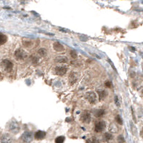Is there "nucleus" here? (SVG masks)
<instances>
[{
  "label": "nucleus",
  "mask_w": 143,
  "mask_h": 143,
  "mask_svg": "<svg viewBox=\"0 0 143 143\" xmlns=\"http://www.w3.org/2000/svg\"><path fill=\"white\" fill-rule=\"evenodd\" d=\"M14 56L17 60H24L27 57V52H26L24 50L19 48L17 50L14 52Z\"/></svg>",
  "instance_id": "nucleus-1"
},
{
  "label": "nucleus",
  "mask_w": 143,
  "mask_h": 143,
  "mask_svg": "<svg viewBox=\"0 0 143 143\" xmlns=\"http://www.w3.org/2000/svg\"><path fill=\"white\" fill-rule=\"evenodd\" d=\"M2 64L4 67L5 70L7 72H11L13 70V67H14V64L12 61H10L8 59H5L2 61Z\"/></svg>",
  "instance_id": "nucleus-2"
},
{
  "label": "nucleus",
  "mask_w": 143,
  "mask_h": 143,
  "mask_svg": "<svg viewBox=\"0 0 143 143\" xmlns=\"http://www.w3.org/2000/svg\"><path fill=\"white\" fill-rule=\"evenodd\" d=\"M106 127V122L103 120L97 121L94 125V130L96 132H101Z\"/></svg>",
  "instance_id": "nucleus-3"
},
{
  "label": "nucleus",
  "mask_w": 143,
  "mask_h": 143,
  "mask_svg": "<svg viewBox=\"0 0 143 143\" xmlns=\"http://www.w3.org/2000/svg\"><path fill=\"white\" fill-rule=\"evenodd\" d=\"M19 125L16 121H12L9 124V130L14 134H17L19 132Z\"/></svg>",
  "instance_id": "nucleus-4"
},
{
  "label": "nucleus",
  "mask_w": 143,
  "mask_h": 143,
  "mask_svg": "<svg viewBox=\"0 0 143 143\" xmlns=\"http://www.w3.org/2000/svg\"><path fill=\"white\" fill-rule=\"evenodd\" d=\"M86 99L91 104H94L96 101H97V96L96 94L94 91H89L86 94L85 96Z\"/></svg>",
  "instance_id": "nucleus-5"
},
{
  "label": "nucleus",
  "mask_w": 143,
  "mask_h": 143,
  "mask_svg": "<svg viewBox=\"0 0 143 143\" xmlns=\"http://www.w3.org/2000/svg\"><path fill=\"white\" fill-rule=\"evenodd\" d=\"M22 140L24 142L29 143L32 142L33 140V134L30 132H25L22 134V137H21Z\"/></svg>",
  "instance_id": "nucleus-6"
},
{
  "label": "nucleus",
  "mask_w": 143,
  "mask_h": 143,
  "mask_svg": "<svg viewBox=\"0 0 143 143\" xmlns=\"http://www.w3.org/2000/svg\"><path fill=\"white\" fill-rule=\"evenodd\" d=\"M1 143H14V139L9 134H4L0 138Z\"/></svg>",
  "instance_id": "nucleus-7"
},
{
  "label": "nucleus",
  "mask_w": 143,
  "mask_h": 143,
  "mask_svg": "<svg viewBox=\"0 0 143 143\" xmlns=\"http://www.w3.org/2000/svg\"><path fill=\"white\" fill-rule=\"evenodd\" d=\"M80 120L84 124H89L91 122V116L88 112H84L80 116Z\"/></svg>",
  "instance_id": "nucleus-8"
},
{
  "label": "nucleus",
  "mask_w": 143,
  "mask_h": 143,
  "mask_svg": "<svg viewBox=\"0 0 143 143\" xmlns=\"http://www.w3.org/2000/svg\"><path fill=\"white\" fill-rule=\"evenodd\" d=\"M55 73L57 75L60 76H62L65 74H66V73L67 71V69L66 67L57 66L55 68Z\"/></svg>",
  "instance_id": "nucleus-9"
},
{
  "label": "nucleus",
  "mask_w": 143,
  "mask_h": 143,
  "mask_svg": "<svg viewBox=\"0 0 143 143\" xmlns=\"http://www.w3.org/2000/svg\"><path fill=\"white\" fill-rule=\"evenodd\" d=\"M53 48L57 52H63L65 51V47L58 41H56L53 44Z\"/></svg>",
  "instance_id": "nucleus-10"
},
{
  "label": "nucleus",
  "mask_w": 143,
  "mask_h": 143,
  "mask_svg": "<svg viewBox=\"0 0 143 143\" xmlns=\"http://www.w3.org/2000/svg\"><path fill=\"white\" fill-rule=\"evenodd\" d=\"M45 137H46V132L44 131H42V130H38L34 134V138L37 140L43 139Z\"/></svg>",
  "instance_id": "nucleus-11"
},
{
  "label": "nucleus",
  "mask_w": 143,
  "mask_h": 143,
  "mask_svg": "<svg viewBox=\"0 0 143 143\" xmlns=\"http://www.w3.org/2000/svg\"><path fill=\"white\" fill-rule=\"evenodd\" d=\"M54 61L56 63H66L68 62V58L65 56H59L56 58Z\"/></svg>",
  "instance_id": "nucleus-12"
},
{
  "label": "nucleus",
  "mask_w": 143,
  "mask_h": 143,
  "mask_svg": "<svg viewBox=\"0 0 143 143\" xmlns=\"http://www.w3.org/2000/svg\"><path fill=\"white\" fill-rule=\"evenodd\" d=\"M22 45L25 48H30L33 45V40L31 39H23L22 40Z\"/></svg>",
  "instance_id": "nucleus-13"
},
{
  "label": "nucleus",
  "mask_w": 143,
  "mask_h": 143,
  "mask_svg": "<svg viewBox=\"0 0 143 143\" xmlns=\"http://www.w3.org/2000/svg\"><path fill=\"white\" fill-rule=\"evenodd\" d=\"M98 96H99V100L102 101L105 99L107 96V92L105 90H100V91H97Z\"/></svg>",
  "instance_id": "nucleus-14"
},
{
  "label": "nucleus",
  "mask_w": 143,
  "mask_h": 143,
  "mask_svg": "<svg viewBox=\"0 0 143 143\" xmlns=\"http://www.w3.org/2000/svg\"><path fill=\"white\" fill-rule=\"evenodd\" d=\"M105 109H96L94 111V115L95 117L100 118L103 117V115H105Z\"/></svg>",
  "instance_id": "nucleus-15"
},
{
  "label": "nucleus",
  "mask_w": 143,
  "mask_h": 143,
  "mask_svg": "<svg viewBox=\"0 0 143 143\" xmlns=\"http://www.w3.org/2000/svg\"><path fill=\"white\" fill-rule=\"evenodd\" d=\"M109 130L112 133H117L119 131V128L117 127V126L115 124L112 123V124H110V126L109 127Z\"/></svg>",
  "instance_id": "nucleus-16"
},
{
  "label": "nucleus",
  "mask_w": 143,
  "mask_h": 143,
  "mask_svg": "<svg viewBox=\"0 0 143 143\" xmlns=\"http://www.w3.org/2000/svg\"><path fill=\"white\" fill-rule=\"evenodd\" d=\"M7 35L3 33H0V45H4L5 43H7Z\"/></svg>",
  "instance_id": "nucleus-17"
},
{
  "label": "nucleus",
  "mask_w": 143,
  "mask_h": 143,
  "mask_svg": "<svg viewBox=\"0 0 143 143\" xmlns=\"http://www.w3.org/2000/svg\"><path fill=\"white\" fill-rule=\"evenodd\" d=\"M38 55L41 57H44L46 56V54H47V50H46L45 48H40L39 50H38Z\"/></svg>",
  "instance_id": "nucleus-18"
},
{
  "label": "nucleus",
  "mask_w": 143,
  "mask_h": 143,
  "mask_svg": "<svg viewBox=\"0 0 143 143\" xmlns=\"http://www.w3.org/2000/svg\"><path fill=\"white\" fill-rule=\"evenodd\" d=\"M104 139L106 141H110V140H112L113 139V136L110 132H106V133L105 134V135H104Z\"/></svg>",
  "instance_id": "nucleus-19"
},
{
  "label": "nucleus",
  "mask_w": 143,
  "mask_h": 143,
  "mask_svg": "<svg viewBox=\"0 0 143 143\" xmlns=\"http://www.w3.org/2000/svg\"><path fill=\"white\" fill-rule=\"evenodd\" d=\"M65 137L64 136H59L55 139V143H64Z\"/></svg>",
  "instance_id": "nucleus-20"
},
{
  "label": "nucleus",
  "mask_w": 143,
  "mask_h": 143,
  "mask_svg": "<svg viewBox=\"0 0 143 143\" xmlns=\"http://www.w3.org/2000/svg\"><path fill=\"white\" fill-rule=\"evenodd\" d=\"M71 65L75 67H79L82 65V63L79 62L77 61H71Z\"/></svg>",
  "instance_id": "nucleus-21"
},
{
  "label": "nucleus",
  "mask_w": 143,
  "mask_h": 143,
  "mask_svg": "<svg viewBox=\"0 0 143 143\" xmlns=\"http://www.w3.org/2000/svg\"><path fill=\"white\" fill-rule=\"evenodd\" d=\"M70 55L73 59H77V53L75 50H71L70 52Z\"/></svg>",
  "instance_id": "nucleus-22"
},
{
  "label": "nucleus",
  "mask_w": 143,
  "mask_h": 143,
  "mask_svg": "<svg viewBox=\"0 0 143 143\" xmlns=\"http://www.w3.org/2000/svg\"><path fill=\"white\" fill-rule=\"evenodd\" d=\"M117 142L119 143H124L125 142V139L122 135H119L117 137Z\"/></svg>",
  "instance_id": "nucleus-23"
},
{
  "label": "nucleus",
  "mask_w": 143,
  "mask_h": 143,
  "mask_svg": "<svg viewBox=\"0 0 143 143\" xmlns=\"http://www.w3.org/2000/svg\"><path fill=\"white\" fill-rule=\"evenodd\" d=\"M31 60H32V61L34 64H36L38 63L39 61V58L37 57V56H35V55H32V57H31Z\"/></svg>",
  "instance_id": "nucleus-24"
},
{
  "label": "nucleus",
  "mask_w": 143,
  "mask_h": 143,
  "mask_svg": "<svg viewBox=\"0 0 143 143\" xmlns=\"http://www.w3.org/2000/svg\"><path fill=\"white\" fill-rule=\"evenodd\" d=\"M116 121L117 122V123L120 124H122V117H120V115H117V117H116Z\"/></svg>",
  "instance_id": "nucleus-25"
},
{
  "label": "nucleus",
  "mask_w": 143,
  "mask_h": 143,
  "mask_svg": "<svg viewBox=\"0 0 143 143\" xmlns=\"http://www.w3.org/2000/svg\"><path fill=\"white\" fill-rule=\"evenodd\" d=\"M97 142V139L95 137H91V138L88 139L87 140V143H95Z\"/></svg>",
  "instance_id": "nucleus-26"
},
{
  "label": "nucleus",
  "mask_w": 143,
  "mask_h": 143,
  "mask_svg": "<svg viewBox=\"0 0 143 143\" xmlns=\"http://www.w3.org/2000/svg\"><path fill=\"white\" fill-rule=\"evenodd\" d=\"M105 86L107 87V88H112V81H107L105 82Z\"/></svg>",
  "instance_id": "nucleus-27"
},
{
  "label": "nucleus",
  "mask_w": 143,
  "mask_h": 143,
  "mask_svg": "<svg viewBox=\"0 0 143 143\" xmlns=\"http://www.w3.org/2000/svg\"><path fill=\"white\" fill-rule=\"evenodd\" d=\"M69 79H70V81H72V82H73L72 83H74V82H76V80H77V79L75 78V76L72 75V73L69 76Z\"/></svg>",
  "instance_id": "nucleus-28"
},
{
  "label": "nucleus",
  "mask_w": 143,
  "mask_h": 143,
  "mask_svg": "<svg viewBox=\"0 0 143 143\" xmlns=\"http://www.w3.org/2000/svg\"><path fill=\"white\" fill-rule=\"evenodd\" d=\"M115 101L116 105H117V106H120V103H119V101H118V97H117V96L115 97Z\"/></svg>",
  "instance_id": "nucleus-29"
},
{
  "label": "nucleus",
  "mask_w": 143,
  "mask_h": 143,
  "mask_svg": "<svg viewBox=\"0 0 143 143\" xmlns=\"http://www.w3.org/2000/svg\"><path fill=\"white\" fill-rule=\"evenodd\" d=\"M129 48L132 50H132H133V51H135V48H132L131 46H129Z\"/></svg>",
  "instance_id": "nucleus-30"
}]
</instances>
